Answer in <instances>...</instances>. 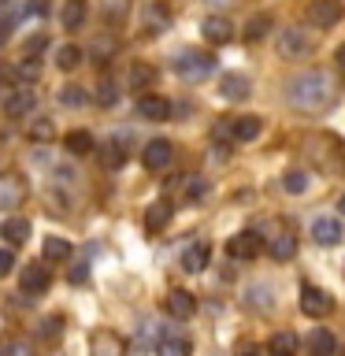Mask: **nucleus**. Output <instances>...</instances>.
I'll return each mask as SVG.
<instances>
[{
  "instance_id": "nucleus-16",
  "label": "nucleus",
  "mask_w": 345,
  "mask_h": 356,
  "mask_svg": "<svg viewBox=\"0 0 345 356\" xmlns=\"http://www.w3.org/2000/svg\"><path fill=\"white\" fill-rule=\"evenodd\" d=\"M33 104H38V97H33L30 89H15V93L4 100V111L11 119H22V115H30V111H33Z\"/></svg>"
},
{
  "instance_id": "nucleus-11",
  "label": "nucleus",
  "mask_w": 345,
  "mask_h": 356,
  "mask_svg": "<svg viewBox=\"0 0 345 356\" xmlns=\"http://www.w3.org/2000/svg\"><path fill=\"white\" fill-rule=\"evenodd\" d=\"M19 282H22L26 293H41V289H49L52 275H49V267H41V264H26V267H22V275H19Z\"/></svg>"
},
{
  "instance_id": "nucleus-5",
  "label": "nucleus",
  "mask_w": 345,
  "mask_h": 356,
  "mask_svg": "<svg viewBox=\"0 0 345 356\" xmlns=\"http://www.w3.org/2000/svg\"><path fill=\"white\" fill-rule=\"evenodd\" d=\"M260 249H264V241H260L256 230H241V234H234V238L227 241V252L234 256V260H252Z\"/></svg>"
},
{
  "instance_id": "nucleus-41",
  "label": "nucleus",
  "mask_w": 345,
  "mask_h": 356,
  "mask_svg": "<svg viewBox=\"0 0 345 356\" xmlns=\"http://www.w3.org/2000/svg\"><path fill=\"white\" fill-rule=\"evenodd\" d=\"M252 305H256V308H267V305H271V300H267V286H256V289H252Z\"/></svg>"
},
{
  "instance_id": "nucleus-25",
  "label": "nucleus",
  "mask_w": 345,
  "mask_h": 356,
  "mask_svg": "<svg viewBox=\"0 0 345 356\" xmlns=\"http://www.w3.org/2000/svg\"><path fill=\"white\" fill-rule=\"evenodd\" d=\"M78 63H82V49H78V44H60V49H56V67H60V71H74Z\"/></svg>"
},
{
  "instance_id": "nucleus-40",
  "label": "nucleus",
  "mask_w": 345,
  "mask_h": 356,
  "mask_svg": "<svg viewBox=\"0 0 345 356\" xmlns=\"http://www.w3.org/2000/svg\"><path fill=\"white\" fill-rule=\"evenodd\" d=\"M8 356H33V345L30 341H11L8 345Z\"/></svg>"
},
{
  "instance_id": "nucleus-44",
  "label": "nucleus",
  "mask_w": 345,
  "mask_h": 356,
  "mask_svg": "<svg viewBox=\"0 0 345 356\" xmlns=\"http://www.w3.org/2000/svg\"><path fill=\"white\" fill-rule=\"evenodd\" d=\"M238 356H264V353L256 349V345H241V349H238Z\"/></svg>"
},
{
  "instance_id": "nucleus-47",
  "label": "nucleus",
  "mask_w": 345,
  "mask_h": 356,
  "mask_svg": "<svg viewBox=\"0 0 345 356\" xmlns=\"http://www.w3.org/2000/svg\"><path fill=\"white\" fill-rule=\"evenodd\" d=\"M338 211H342V216H345V197H342V200H338Z\"/></svg>"
},
{
  "instance_id": "nucleus-45",
  "label": "nucleus",
  "mask_w": 345,
  "mask_h": 356,
  "mask_svg": "<svg viewBox=\"0 0 345 356\" xmlns=\"http://www.w3.org/2000/svg\"><path fill=\"white\" fill-rule=\"evenodd\" d=\"M8 41V22H0V44Z\"/></svg>"
},
{
  "instance_id": "nucleus-21",
  "label": "nucleus",
  "mask_w": 345,
  "mask_h": 356,
  "mask_svg": "<svg viewBox=\"0 0 345 356\" xmlns=\"http://www.w3.org/2000/svg\"><path fill=\"white\" fill-rule=\"evenodd\" d=\"M267 252H271V260H294L297 256V238L294 234H278V238L267 245Z\"/></svg>"
},
{
  "instance_id": "nucleus-31",
  "label": "nucleus",
  "mask_w": 345,
  "mask_h": 356,
  "mask_svg": "<svg viewBox=\"0 0 345 356\" xmlns=\"http://www.w3.org/2000/svg\"><path fill=\"white\" fill-rule=\"evenodd\" d=\"M60 104H63V108H82V104H86L82 86H63V89H60Z\"/></svg>"
},
{
  "instance_id": "nucleus-43",
  "label": "nucleus",
  "mask_w": 345,
  "mask_h": 356,
  "mask_svg": "<svg viewBox=\"0 0 345 356\" xmlns=\"http://www.w3.org/2000/svg\"><path fill=\"white\" fill-rule=\"evenodd\" d=\"M15 78H19V67L15 71H11V67H0V82H15Z\"/></svg>"
},
{
  "instance_id": "nucleus-27",
  "label": "nucleus",
  "mask_w": 345,
  "mask_h": 356,
  "mask_svg": "<svg viewBox=\"0 0 345 356\" xmlns=\"http://www.w3.org/2000/svg\"><path fill=\"white\" fill-rule=\"evenodd\" d=\"M86 22V0H67V8H63V26L67 30H78Z\"/></svg>"
},
{
  "instance_id": "nucleus-26",
  "label": "nucleus",
  "mask_w": 345,
  "mask_h": 356,
  "mask_svg": "<svg viewBox=\"0 0 345 356\" xmlns=\"http://www.w3.org/2000/svg\"><path fill=\"white\" fill-rule=\"evenodd\" d=\"M182 267L186 271H204L208 267V245H189L186 256H182Z\"/></svg>"
},
{
  "instance_id": "nucleus-32",
  "label": "nucleus",
  "mask_w": 345,
  "mask_h": 356,
  "mask_svg": "<svg viewBox=\"0 0 345 356\" xmlns=\"http://www.w3.org/2000/svg\"><path fill=\"white\" fill-rule=\"evenodd\" d=\"M308 182H312V178H308L305 171H286V178H282L286 193H305V189H308Z\"/></svg>"
},
{
  "instance_id": "nucleus-46",
  "label": "nucleus",
  "mask_w": 345,
  "mask_h": 356,
  "mask_svg": "<svg viewBox=\"0 0 345 356\" xmlns=\"http://www.w3.org/2000/svg\"><path fill=\"white\" fill-rule=\"evenodd\" d=\"M338 67H342V71H345V44H342V49H338Z\"/></svg>"
},
{
  "instance_id": "nucleus-37",
  "label": "nucleus",
  "mask_w": 345,
  "mask_h": 356,
  "mask_svg": "<svg viewBox=\"0 0 345 356\" xmlns=\"http://www.w3.org/2000/svg\"><path fill=\"white\" fill-rule=\"evenodd\" d=\"M100 156H104V163H108V167H122V160H127V156H122V149H119L115 141L104 145V152H100Z\"/></svg>"
},
{
  "instance_id": "nucleus-15",
  "label": "nucleus",
  "mask_w": 345,
  "mask_h": 356,
  "mask_svg": "<svg viewBox=\"0 0 345 356\" xmlns=\"http://www.w3.org/2000/svg\"><path fill=\"white\" fill-rule=\"evenodd\" d=\"M204 38L211 41V44H227L230 38H234V26H230V19H223V15H208L204 19Z\"/></svg>"
},
{
  "instance_id": "nucleus-14",
  "label": "nucleus",
  "mask_w": 345,
  "mask_h": 356,
  "mask_svg": "<svg viewBox=\"0 0 345 356\" xmlns=\"http://www.w3.org/2000/svg\"><path fill=\"white\" fill-rule=\"evenodd\" d=\"M167 312H171L175 319H189L197 312L193 293H186V289H171V293H167Z\"/></svg>"
},
{
  "instance_id": "nucleus-8",
  "label": "nucleus",
  "mask_w": 345,
  "mask_h": 356,
  "mask_svg": "<svg viewBox=\"0 0 345 356\" xmlns=\"http://www.w3.org/2000/svg\"><path fill=\"white\" fill-rule=\"evenodd\" d=\"M171 156H175V145L171 141H149L145 145V152H141V163L149 167V171H163L167 163H171Z\"/></svg>"
},
{
  "instance_id": "nucleus-1",
  "label": "nucleus",
  "mask_w": 345,
  "mask_h": 356,
  "mask_svg": "<svg viewBox=\"0 0 345 356\" xmlns=\"http://www.w3.org/2000/svg\"><path fill=\"white\" fill-rule=\"evenodd\" d=\"M338 97V86L327 71H305L289 82V104L297 111H323Z\"/></svg>"
},
{
  "instance_id": "nucleus-4",
  "label": "nucleus",
  "mask_w": 345,
  "mask_h": 356,
  "mask_svg": "<svg viewBox=\"0 0 345 356\" xmlns=\"http://www.w3.org/2000/svg\"><path fill=\"white\" fill-rule=\"evenodd\" d=\"M330 308H334V300L327 289H319V286H305L300 289V312L312 319H323V316H330Z\"/></svg>"
},
{
  "instance_id": "nucleus-29",
  "label": "nucleus",
  "mask_w": 345,
  "mask_h": 356,
  "mask_svg": "<svg viewBox=\"0 0 345 356\" xmlns=\"http://www.w3.org/2000/svg\"><path fill=\"white\" fill-rule=\"evenodd\" d=\"M156 353L160 356H189V341L186 338H160Z\"/></svg>"
},
{
  "instance_id": "nucleus-17",
  "label": "nucleus",
  "mask_w": 345,
  "mask_h": 356,
  "mask_svg": "<svg viewBox=\"0 0 345 356\" xmlns=\"http://www.w3.org/2000/svg\"><path fill=\"white\" fill-rule=\"evenodd\" d=\"M171 204L167 200H156V204H149V211H145V230L149 234H156V230H163L167 222H171Z\"/></svg>"
},
{
  "instance_id": "nucleus-38",
  "label": "nucleus",
  "mask_w": 345,
  "mask_h": 356,
  "mask_svg": "<svg viewBox=\"0 0 345 356\" xmlns=\"http://www.w3.org/2000/svg\"><path fill=\"white\" fill-rule=\"evenodd\" d=\"M60 330H63V316H49L41 323V334L45 338H60Z\"/></svg>"
},
{
  "instance_id": "nucleus-39",
  "label": "nucleus",
  "mask_w": 345,
  "mask_h": 356,
  "mask_svg": "<svg viewBox=\"0 0 345 356\" xmlns=\"http://www.w3.org/2000/svg\"><path fill=\"white\" fill-rule=\"evenodd\" d=\"M149 22H152V26H160V30H163L167 22H171V11H167V8H152V11H149Z\"/></svg>"
},
{
  "instance_id": "nucleus-6",
  "label": "nucleus",
  "mask_w": 345,
  "mask_h": 356,
  "mask_svg": "<svg viewBox=\"0 0 345 356\" xmlns=\"http://www.w3.org/2000/svg\"><path fill=\"white\" fill-rule=\"evenodd\" d=\"M219 93L227 97V100H249V93H252V82L245 74H238V71H227V74H219Z\"/></svg>"
},
{
  "instance_id": "nucleus-24",
  "label": "nucleus",
  "mask_w": 345,
  "mask_h": 356,
  "mask_svg": "<svg viewBox=\"0 0 345 356\" xmlns=\"http://www.w3.org/2000/svg\"><path fill=\"white\" fill-rule=\"evenodd\" d=\"M93 149H97L93 134H86V130H71V134H67V152H71V156H86Z\"/></svg>"
},
{
  "instance_id": "nucleus-22",
  "label": "nucleus",
  "mask_w": 345,
  "mask_h": 356,
  "mask_svg": "<svg viewBox=\"0 0 345 356\" xmlns=\"http://www.w3.org/2000/svg\"><path fill=\"white\" fill-rule=\"evenodd\" d=\"M297 345H300V341H297L294 330H278L267 349H271V356H297Z\"/></svg>"
},
{
  "instance_id": "nucleus-13",
  "label": "nucleus",
  "mask_w": 345,
  "mask_h": 356,
  "mask_svg": "<svg viewBox=\"0 0 345 356\" xmlns=\"http://www.w3.org/2000/svg\"><path fill=\"white\" fill-rule=\"evenodd\" d=\"M93 356H127V341L115 330H100L93 338Z\"/></svg>"
},
{
  "instance_id": "nucleus-34",
  "label": "nucleus",
  "mask_w": 345,
  "mask_h": 356,
  "mask_svg": "<svg viewBox=\"0 0 345 356\" xmlns=\"http://www.w3.org/2000/svg\"><path fill=\"white\" fill-rule=\"evenodd\" d=\"M97 100H100V104H104V108H111V104H115V100H119V86L111 82V78H104V82L97 86Z\"/></svg>"
},
{
  "instance_id": "nucleus-23",
  "label": "nucleus",
  "mask_w": 345,
  "mask_h": 356,
  "mask_svg": "<svg viewBox=\"0 0 345 356\" xmlns=\"http://www.w3.org/2000/svg\"><path fill=\"white\" fill-rule=\"evenodd\" d=\"M41 252H45V260H52V264L71 260V241H67V238H45Z\"/></svg>"
},
{
  "instance_id": "nucleus-36",
  "label": "nucleus",
  "mask_w": 345,
  "mask_h": 356,
  "mask_svg": "<svg viewBox=\"0 0 345 356\" xmlns=\"http://www.w3.org/2000/svg\"><path fill=\"white\" fill-rule=\"evenodd\" d=\"M200 197H208V182L204 178H189L186 182V200H200Z\"/></svg>"
},
{
  "instance_id": "nucleus-12",
  "label": "nucleus",
  "mask_w": 345,
  "mask_h": 356,
  "mask_svg": "<svg viewBox=\"0 0 345 356\" xmlns=\"http://www.w3.org/2000/svg\"><path fill=\"white\" fill-rule=\"evenodd\" d=\"M308 356H338V338L327 327H316L308 334Z\"/></svg>"
},
{
  "instance_id": "nucleus-20",
  "label": "nucleus",
  "mask_w": 345,
  "mask_h": 356,
  "mask_svg": "<svg viewBox=\"0 0 345 356\" xmlns=\"http://www.w3.org/2000/svg\"><path fill=\"white\" fill-rule=\"evenodd\" d=\"M260 130H264V122L256 119V115L230 119V138H238V141H252V138H260Z\"/></svg>"
},
{
  "instance_id": "nucleus-19",
  "label": "nucleus",
  "mask_w": 345,
  "mask_h": 356,
  "mask_svg": "<svg viewBox=\"0 0 345 356\" xmlns=\"http://www.w3.org/2000/svg\"><path fill=\"white\" fill-rule=\"evenodd\" d=\"M0 234H4L8 245H26L30 241V222L22 219V216H11L4 227H0Z\"/></svg>"
},
{
  "instance_id": "nucleus-35",
  "label": "nucleus",
  "mask_w": 345,
  "mask_h": 356,
  "mask_svg": "<svg viewBox=\"0 0 345 356\" xmlns=\"http://www.w3.org/2000/svg\"><path fill=\"white\" fill-rule=\"evenodd\" d=\"M19 78H26V82H33V78H41V60H33V56H26V60L19 63Z\"/></svg>"
},
{
  "instance_id": "nucleus-7",
  "label": "nucleus",
  "mask_w": 345,
  "mask_h": 356,
  "mask_svg": "<svg viewBox=\"0 0 345 356\" xmlns=\"http://www.w3.org/2000/svg\"><path fill=\"white\" fill-rule=\"evenodd\" d=\"M342 15H345V8L338 0H312L308 4V19L316 22V26H338Z\"/></svg>"
},
{
  "instance_id": "nucleus-10",
  "label": "nucleus",
  "mask_w": 345,
  "mask_h": 356,
  "mask_svg": "<svg viewBox=\"0 0 345 356\" xmlns=\"http://www.w3.org/2000/svg\"><path fill=\"white\" fill-rule=\"evenodd\" d=\"M138 111H141V119H149V122H163L171 115V100L160 97V93H149V97L138 100Z\"/></svg>"
},
{
  "instance_id": "nucleus-3",
  "label": "nucleus",
  "mask_w": 345,
  "mask_h": 356,
  "mask_svg": "<svg viewBox=\"0 0 345 356\" xmlns=\"http://www.w3.org/2000/svg\"><path fill=\"white\" fill-rule=\"evenodd\" d=\"M308 49H312V41H308L305 30L286 26L282 33H278V56H282V60H305Z\"/></svg>"
},
{
  "instance_id": "nucleus-33",
  "label": "nucleus",
  "mask_w": 345,
  "mask_h": 356,
  "mask_svg": "<svg viewBox=\"0 0 345 356\" xmlns=\"http://www.w3.org/2000/svg\"><path fill=\"white\" fill-rule=\"evenodd\" d=\"M52 134H56L52 122H49V119H38V122H30L26 138H30V141H52Z\"/></svg>"
},
{
  "instance_id": "nucleus-2",
  "label": "nucleus",
  "mask_w": 345,
  "mask_h": 356,
  "mask_svg": "<svg viewBox=\"0 0 345 356\" xmlns=\"http://www.w3.org/2000/svg\"><path fill=\"white\" fill-rule=\"evenodd\" d=\"M211 67H216V60H211L208 52H200V49H189V52H182L175 60V71L182 74L186 82H200V78H208Z\"/></svg>"
},
{
  "instance_id": "nucleus-30",
  "label": "nucleus",
  "mask_w": 345,
  "mask_h": 356,
  "mask_svg": "<svg viewBox=\"0 0 345 356\" xmlns=\"http://www.w3.org/2000/svg\"><path fill=\"white\" fill-rule=\"evenodd\" d=\"M267 30H271V15H252L249 22H245V38L249 41H260Z\"/></svg>"
},
{
  "instance_id": "nucleus-42",
  "label": "nucleus",
  "mask_w": 345,
  "mask_h": 356,
  "mask_svg": "<svg viewBox=\"0 0 345 356\" xmlns=\"http://www.w3.org/2000/svg\"><path fill=\"white\" fill-rule=\"evenodd\" d=\"M11 267H15V260H11V249H0V278H4Z\"/></svg>"
},
{
  "instance_id": "nucleus-18",
  "label": "nucleus",
  "mask_w": 345,
  "mask_h": 356,
  "mask_svg": "<svg viewBox=\"0 0 345 356\" xmlns=\"http://www.w3.org/2000/svg\"><path fill=\"white\" fill-rule=\"evenodd\" d=\"M312 238L319 245H338L342 241V222L338 219H316L312 222Z\"/></svg>"
},
{
  "instance_id": "nucleus-28",
  "label": "nucleus",
  "mask_w": 345,
  "mask_h": 356,
  "mask_svg": "<svg viewBox=\"0 0 345 356\" xmlns=\"http://www.w3.org/2000/svg\"><path fill=\"white\" fill-rule=\"evenodd\" d=\"M152 78H156V71L149 63H134L130 74H127V82H130V89H145V86H152Z\"/></svg>"
},
{
  "instance_id": "nucleus-9",
  "label": "nucleus",
  "mask_w": 345,
  "mask_h": 356,
  "mask_svg": "<svg viewBox=\"0 0 345 356\" xmlns=\"http://www.w3.org/2000/svg\"><path fill=\"white\" fill-rule=\"evenodd\" d=\"M26 200V182L19 175H0V208H19Z\"/></svg>"
}]
</instances>
